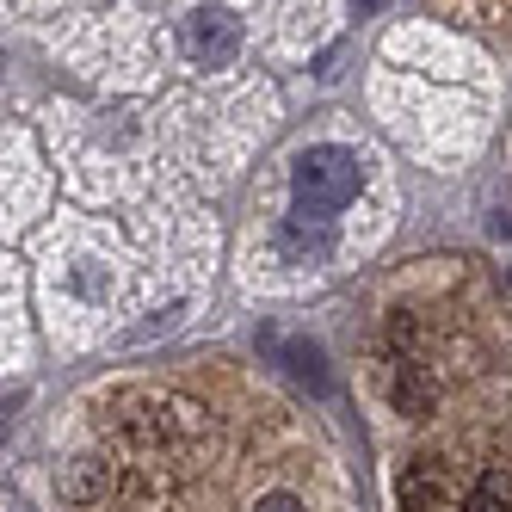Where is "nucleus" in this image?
<instances>
[{
    "instance_id": "f257e3e1",
    "label": "nucleus",
    "mask_w": 512,
    "mask_h": 512,
    "mask_svg": "<svg viewBox=\"0 0 512 512\" xmlns=\"http://www.w3.org/2000/svg\"><path fill=\"white\" fill-rule=\"evenodd\" d=\"M358 186H364V161L340 142H315L290 167V198H297L303 216H340L358 198Z\"/></svg>"
},
{
    "instance_id": "f03ea898",
    "label": "nucleus",
    "mask_w": 512,
    "mask_h": 512,
    "mask_svg": "<svg viewBox=\"0 0 512 512\" xmlns=\"http://www.w3.org/2000/svg\"><path fill=\"white\" fill-rule=\"evenodd\" d=\"M179 50H186L198 68H223L241 50V19L229 7H192L179 19Z\"/></svg>"
},
{
    "instance_id": "7ed1b4c3",
    "label": "nucleus",
    "mask_w": 512,
    "mask_h": 512,
    "mask_svg": "<svg viewBox=\"0 0 512 512\" xmlns=\"http://www.w3.org/2000/svg\"><path fill=\"white\" fill-rule=\"evenodd\" d=\"M395 500H401V512H457V482L438 457H420L395 482Z\"/></svg>"
},
{
    "instance_id": "20e7f679",
    "label": "nucleus",
    "mask_w": 512,
    "mask_h": 512,
    "mask_svg": "<svg viewBox=\"0 0 512 512\" xmlns=\"http://www.w3.org/2000/svg\"><path fill=\"white\" fill-rule=\"evenodd\" d=\"M260 352L266 358H278V371H290L303 389H315V395H327L334 389V377H327V352L315 346V340H290V334H260Z\"/></svg>"
},
{
    "instance_id": "39448f33",
    "label": "nucleus",
    "mask_w": 512,
    "mask_h": 512,
    "mask_svg": "<svg viewBox=\"0 0 512 512\" xmlns=\"http://www.w3.org/2000/svg\"><path fill=\"white\" fill-rule=\"evenodd\" d=\"M112 482H118V469L105 463V457H81V463H68V469L56 475V494H62L68 506H93V500L112 494Z\"/></svg>"
},
{
    "instance_id": "423d86ee",
    "label": "nucleus",
    "mask_w": 512,
    "mask_h": 512,
    "mask_svg": "<svg viewBox=\"0 0 512 512\" xmlns=\"http://www.w3.org/2000/svg\"><path fill=\"white\" fill-rule=\"evenodd\" d=\"M278 247L290 253V260H321V253L334 247V223H327V216H303V210H290L284 223H278Z\"/></svg>"
},
{
    "instance_id": "0eeeda50",
    "label": "nucleus",
    "mask_w": 512,
    "mask_h": 512,
    "mask_svg": "<svg viewBox=\"0 0 512 512\" xmlns=\"http://www.w3.org/2000/svg\"><path fill=\"white\" fill-rule=\"evenodd\" d=\"M389 401L408 420H426L432 414V383L420 377V364H395V377H389Z\"/></svg>"
},
{
    "instance_id": "6e6552de",
    "label": "nucleus",
    "mask_w": 512,
    "mask_h": 512,
    "mask_svg": "<svg viewBox=\"0 0 512 512\" xmlns=\"http://www.w3.org/2000/svg\"><path fill=\"white\" fill-rule=\"evenodd\" d=\"M506 506H512V475L506 469H482V482L469 488L463 512H506Z\"/></svg>"
},
{
    "instance_id": "1a4fd4ad",
    "label": "nucleus",
    "mask_w": 512,
    "mask_h": 512,
    "mask_svg": "<svg viewBox=\"0 0 512 512\" xmlns=\"http://www.w3.org/2000/svg\"><path fill=\"white\" fill-rule=\"evenodd\" d=\"M68 284H75L81 297H93V303H99V297H112V278H105V266H93V260H81L75 272H68Z\"/></svg>"
},
{
    "instance_id": "9d476101",
    "label": "nucleus",
    "mask_w": 512,
    "mask_h": 512,
    "mask_svg": "<svg viewBox=\"0 0 512 512\" xmlns=\"http://www.w3.org/2000/svg\"><path fill=\"white\" fill-rule=\"evenodd\" d=\"M253 512H303V500L297 494H260V500H253Z\"/></svg>"
},
{
    "instance_id": "9b49d317",
    "label": "nucleus",
    "mask_w": 512,
    "mask_h": 512,
    "mask_svg": "<svg viewBox=\"0 0 512 512\" xmlns=\"http://www.w3.org/2000/svg\"><path fill=\"white\" fill-rule=\"evenodd\" d=\"M389 340H395V346H414V340H420L414 315H389Z\"/></svg>"
},
{
    "instance_id": "f8f14e48",
    "label": "nucleus",
    "mask_w": 512,
    "mask_h": 512,
    "mask_svg": "<svg viewBox=\"0 0 512 512\" xmlns=\"http://www.w3.org/2000/svg\"><path fill=\"white\" fill-rule=\"evenodd\" d=\"M494 235H512V216H494Z\"/></svg>"
},
{
    "instance_id": "ddd939ff",
    "label": "nucleus",
    "mask_w": 512,
    "mask_h": 512,
    "mask_svg": "<svg viewBox=\"0 0 512 512\" xmlns=\"http://www.w3.org/2000/svg\"><path fill=\"white\" fill-rule=\"evenodd\" d=\"M358 7H383V0H358Z\"/></svg>"
}]
</instances>
